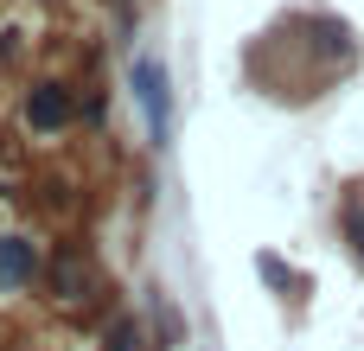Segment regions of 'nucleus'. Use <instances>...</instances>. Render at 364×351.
Wrapping results in <instances>:
<instances>
[{
    "label": "nucleus",
    "instance_id": "f257e3e1",
    "mask_svg": "<svg viewBox=\"0 0 364 351\" xmlns=\"http://www.w3.org/2000/svg\"><path fill=\"white\" fill-rule=\"evenodd\" d=\"M128 83H134V102H141L154 141H166V134H173V83H166V64H160L154 51H141V58L128 64Z\"/></svg>",
    "mask_w": 364,
    "mask_h": 351
},
{
    "label": "nucleus",
    "instance_id": "7ed1b4c3",
    "mask_svg": "<svg viewBox=\"0 0 364 351\" xmlns=\"http://www.w3.org/2000/svg\"><path fill=\"white\" fill-rule=\"evenodd\" d=\"M32 275H38V249L26 237H0V281L6 288H26Z\"/></svg>",
    "mask_w": 364,
    "mask_h": 351
},
{
    "label": "nucleus",
    "instance_id": "f03ea898",
    "mask_svg": "<svg viewBox=\"0 0 364 351\" xmlns=\"http://www.w3.org/2000/svg\"><path fill=\"white\" fill-rule=\"evenodd\" d=\"M26 122H32V128H64V122H70V90H64V83H38V90L26 96Z\"/></svg>",
    "mask_w": 364,
    "mask_h": 351
}]
</instances>
